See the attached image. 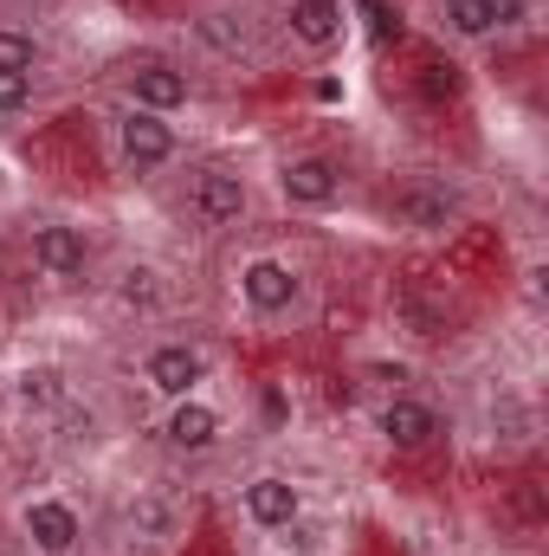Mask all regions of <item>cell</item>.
I'll return each instance as SVG.
<instances>
[{
  "mask_svg": "<svg viewBox=\"0 0 549 556\" xmlns=\"http://www.w3.org/2000/svg\"><path fill=\"white\" fill-rule=\"evenodd\" d=\"M20 531H26V544L39 556H72L78 538H85V525H78V511H72L65 498H33V505L20 511Z\"/></svg>",
  "mask_w": 549,
  "mask_h": 556,
  "instance_id": "cell-4",
  "label": "cell"
},
{
  "mask_svg": "<svg viewBox=\"0 0 549 556\" xmlns=\"http://www.w3.org/2000/svg\"><path fill=\"white\" fill-rule=\"evenodd\" d=\"M142 382H149L155 395L181 402V395H194V389L207 382V350H201V343H155L149 363H142Z\"/></svg>",
  "mask_w": 549,
  "mask_h": 556,
  "instance_id": "cell-3",
  "label": "cell"
},
{
  "mask_svg": "<svg viewBox=\"0 0 549 556\" xmlns=\"http://www.w3.org/2000/svg\"><path fill=\"white\" fill-rule=\"evenodd\" d=\"M117 149H124V168H130V175H155L162 162H175V130H168V117L130 104V111L117 117Z\"/></svg>",
  "mask_w": 549,
  "mask_h": 556,
  "instance_id": "cell-1",
  "label": "cell"
},
{
  "mask_svg": "<svg viewBox=\"0 0 549 556\" xmlns=\"http://www.w3.org/2000/svg\"><path fill=\"white\" fill-rule=\"evenodd\" d=\"M13 395H20V408H59L65 402V376L59 369H20V382H13Z\"/></svg>",
  "mask_w": 549,
  "mask_h": 556,
  "instance_id": "cell-16",
  "label": "cell"
},
{
  "mask_svg": "<svg viewBox=\"0 0 549 556\" xmlns=\"http://www.w3.org/2000/svg\"><path fill=\"white\" fill-rule=\"evenodd\" d=\"M278 194H284L291 207H330V201L343 194V168H336L330 155H291V162L278 168Z\"/></svg>",
  "mask_w": 549,
  "mask_h": 556,
  "instance_id": "cell-6",
  "label": "cell"
},
{
  "mask_svg": "<svg viewBox=\"0 0 549 556\" xmlns=\"http://www.w3.org/2000/svg\"><path fill=\"white\" fill-rule=\"evenodd\" d=\"M175 525H181V518H175V505H168V498H149V492L130 498V511H124V531H130V538H149V544L175 538Z\"/></svg>",
  "mask_w": 549,
  "mask_h": 556,
  "instance_id": "cell-14",
  "label": "cell"
},
{
  "mask_svg": "<svg viewBox=\"0 0 549 556\" xmlns=\"http://www.w3.org/2000/svg\"><path fill=\"white\" fill-rule=\"evenodd\" d=\"M33 266L46 278H85L91 273V240L65 220H46V227H33Z\"/></svg>",
  "mask_w": 549,
  "mask_h": 556,
  "instance_id": "cell-8",
  "label": "cell"
},
{
  "mask_svg": "<svg viewBox=\"0 0 549 556\" xmlns=\"http://www.w3.org/2000/svg\"><path fill=\"white\" fill-rule=\"evenodd\" d=\"M343 0H284V33L304 46V52H330L343 46Z\"/></svg>",
  "mask_w": 549,
  "mask_h": 556,
  "instance_id": "cell-10",
  "label": "cell"
},
{
  "mask_svg": "<svg viewBox=\"0 0 549 556\" xmlns=\"http://www.w3.org/2000/svg\"><path fill=\"white\" fill-rule=\"evenodd\" d=\"M439 20H446V33H459V39H485V33H498L491 0H439Z\"/></svg>",
  "mask_w": 549,
  "mask_h": 556,
  "instance_id": "cell-15",
  "label": "cell"
},
{
  "mask_svg": "<svg viewBox=\"0 0 549 556\" xmlns=\"http://www.w3.org/2000/svg\"><path fill=\"white\" fill-rule=\"evenodd\" d=\"M240 298L259 317H278V311H291L304 298V278H297V266H284V260H246L240 266Z\"/></svg>",
  "mask_w": 549,
  "mask_h": 556,
  "instance_id": "cell-5",
  "label": "cell"
},
{
  "mask_svg": "<svg viewBox=\"0 0 549 556\" xmlns=\"http://www.w3.org/2000/svg\"><path fill=\"white\" fill-rule=\"evenodd\" d=\"M33 85H39V72H0V117L7 111H26L33 104Z\"/></svg>",
  "mask_w": 549,
  "mask_h": 556,
  "instance_id": "cell-19",
  "label": "cell"
},
{
  "mask_svg": "<svg viewBox=\"0 0 549 556\" xmlns=\"http://www.w3.org/2000/svg\"><path fill=\"white\" fill-rule=\"evenodd\" d=\"M491 20L498 26H524L531 20V0H491Z\"/></svg>",
  "mask_w": 549,
  "mask_h": 556,
  "instance_id": "cell-20",
  "label": "cell"
},
{
  "mask_svg": "<svg viewBox=\"0 0 549 556\" xmlns=\"http://www.w3.org/2000/svg\"><path fill=\"white\" fill-rule=\"evenodd\" d=\"M297 511H304V498H297V485H291V479L266 472V479H253V485H246V518H253V525H266V531H291V525H297Z\"/></svg>",
  "mask_w": 549,
  "mask_h": 556,
  "instance_id": "cell-13",
  "label": "cell"
},
{
  "mask_svg": "<svg viewBox=\"0 0 549 556\" xmlns=\"http://www.w3.org/2000/svg\"><path fill=\"white\" fill-rule=\"evenodd\" d=\"M117 298H124L130 311H155V304H162V278L149 273V266H130L124 285H117Z\"/></svg>",
  "mask_w": 549,
  "mask_h": 556,
  "instance_id": "cell-18",
  "label": "cell"
},
{
  "mask_svg": "<svg viewBox=\"0 0 549 556\" xmlns=\"http://www.w3.org/2000/svg\"><path fill=\"white\" fill-rule=\"evenodd\" d=\"M124 85H130V104L137 111H155V117H168V111L188 104V72H175L168 59H137Z\"/></svg>",
  "mask_w": 549,
  "mask_h": 556,
  "instance_id": "cell-9",
  "label": "cell"
},
{
  "mask_svg": "<svg viewBox=\"0 0 549 556\" xmlns=\"http://www.w3.org/2000/svg\"><path fill=\"white\" fill-rule=\"evenodd\" d=\"M162 440L175 446V453H207L214 440H220V408H207V402H194V395H181L168 420H162Z\"/></svg>",
  "mask_w": 549,
  "mask_h": 556,
  "instance_id": "cell-12",
  "label": "cell"
},
{
  "mask_svg": "<svg viewBox=\"0 0 549 556\" xmlns=\"http://www.w3.org/2000/svg\"><path fill=\"white\" fill-rule=\"evenodd\" d=\"M459 194L446 188V181H408L401 194H395V220L413 227V233H446V227H459Z\"/></svg>",
  "mask_w": 549,
  "mask_h": 556,
  "instance_id": "cell-7",
  "label": "cell"
},
{
  "mask_svg": "<svg viewBox=\"0 0 549 556\" xmlns=\"http://www.w3.org/2000/svg\"><path fill=\"white\" fill-rule=\"evenodd\" d=\"M246 214V181L233 168H201L188 181V220L194 227H233Z\"/></svg>",
  "mask_w": 549,
  "mask_h": 556,
  "instance_id": "cell-2",
  "label": "cell"
},
{
  "mask_svg": "<svg viewBox=\"0 0 549 556\" xmlns=\"http://www.w3.org/2000/svg\"><path fill=\"white\" fill-rule=\"evenodd\" d=\"M0 72H39V39L20 26H0Z\"/></svg>",
  "mask_w": 549,
  "mask_h": 556,
  "instance_id": "cell-17",
  "label": "cell"
},
{
  "mask_svg": "<svg viewBox=\"0 0 549 556\" xmlns=\"http://www.w3.org/2000/svg\"><path fill=\"white\" fill-rule=\"evenodd\" d=\"M382 440L388 446H401V453H420V446H433V433H439V415L426 408V402H413V395H395V402H382Z\"/></svg>",
  "mask_w": 549,
  "mask_h": 556,
  "instance_id": "cell-11",
  "label": "cell"
}]
</instances>
